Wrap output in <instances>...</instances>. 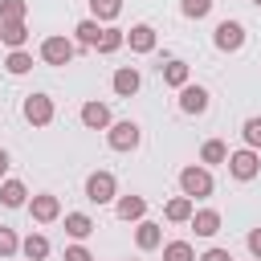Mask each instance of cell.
I'll return each mask as SVG.
<instances>
[{
	"instance_id": "obj_32",
	"label": "cell",
	"mask_w": 261,
	"mask_h": 261,
	"mask_svg": "<svg viewBox=\"0 0 261 261\" xmlns=\"http://www.w3.org/2000/svg\"><path fill=\"white\" fill-rule=\"evenodd\" d=\"M61 261H94V257H90V249H86V245H69Z\"/></svg>"
},
{
	"instance_id": "obj_23",
	"label": "cell",
	"mask_w": 261,
	"mask_h": 261,
	"mask_svg": "<svg viewBox=\"0 0 261 261\" xmlns=\"http://www.w3.org/2000/svg\"><path fill=\"white\" fill-rule=\"evenodd\" d=\"M4 69H8V73H16V77H20V73H29V69H33V53L12 49V53H8V61H4Z\"/></svg>"
},
{
	"instance_id": "obj_8",
	"label": "cell",
	"mask_w": 261,
	"mask_h": 261,
	"mask_svg": "<svg viewBox=\"0 0 261 261\" xmlns=\"http://www.w3.org/2000/svg\"><path fill=\"white\" fill-rule=\"evenodd\" d=\"M29 216H33L37 224H53V220L61 216V200H57V196H49V192H41V196H33V200H29Z\"/></svg>"
},
{
	"instance_id": "obj_1",
	"label": "cell",
	"mask_w": 261,
	"mask_h": 261,
	"mask_svg": "<svg viewBox=\"0 0 261 261\" xmlns=\"http://www.w3.org/2000/svg\"><path fill=\"white\" fill-rule=\"evenodd\" d=\"M179 188H184V196H192V200H208V196H212V175H208V167H184V171H179Z\"/></svg>"
},
{
	"instance_id": "obj_10",
	"label": "cell",
	"mask_w": 261,
	"mask_h": 261,
	"mask_svg": "<svg viewBox=\"0 0 261 261\" xmlns=\"http://www.w3.org/2000/svg\"><path fill=\"white\" fill-rule=\"evenodd\" d=\"M82 122H86L90 130H106V126H110V106H106V102H86V106H82Z\"/></svg>"
},
{
	"instance_id": "obj_6",
	"label": "cell",
	"mask_w": 261,
	"mask_h": 261,
	"mask_svg": "<svg viewBox=\"0 0 261 261\" xmlns=\"http://www.w3.org/2000/svg\"><path fill=\"white\" fill-rule=\"evenodd\" d=\"M228 171H232V179H253L257 171H261V159H257V151L253 147H245V151H232L228 155Z\"/></svg>"
},
{
	"instance_id": "obj_13",
	"label": "cell",
	"mask_w": 261,
	"mask_h": 261,
	"mask_svg": "<svg viewBox=\"0 0 261 261\" xmlns=\"http://www.w3.org/2000/svg\"><path fill=\"white\" fill-rule=\"evenodd\" d=\"M114 94L118 98H130V94H139V69H130V65H122V69H114Z\"/></svg>"
},
{
	"instance_id": "obj_12",
	"label": "cell",
	"mask_w": 261,
	"mask_h": 261,
	"mask_svg": "<svg viewBox=\"0 0 261 261\" xmlns=\"http://www.w3.org/2000/svg\"><path fill=\"white\" fill-rule=\"evenodd\" d=\"M126 45H130V53H151L155 49V29L151 24H135L126 33Z\"/></svg>"
},
{
	"instance_id": "obj_2",
	"label": "cell",
	"mask_w": 261,
	"mask_h": 261,
	"mask_svg": "<svg viewBox=\"0 0 261 261\" xmlns=\"http://www.w3.org/2000/svg\"><path fill=\"white\" fill-rule=\"evenodd\" d=\"M139 139H143V130H139V122H130V118L110 122V130H106V143H110L114 151H135Z\"/></svg>"
},
{
	"instance_id": "obj_29",
	"label": "cell",
	"mask_w": 261,
	"mask_h": 261,
	"mask_svg": "<svg viewBox=\"0 0 261 261\" xmlns=\"http://www.w3.org/2000/svg\"><path fill=\"white\" fill-rule=\"evenodd\" d=\"M179 12H184V16H192V20H200V16H208V12H212V0H179Z\"/></svg>"
},
{
	"instance_id": "obj_30",
	"label": "cell",
	"mask_w": 261,
	"mask_h": 261,
	"mask_svg": "<svg viewBox=\"0 0 261 261\" xmlns=\"http://www.w3.org/2000/svg\"><path fill=\"white\" fill-rule=\"evenodd\" d=\"M16 249H20V241H16V232H12V228H4V224H0V257H12V253H16Z\"/></svg>"
},
{
	"instance_id": "obj_24",
	"label": "cell",
	"mask_w": 261,
	"mask_h": 261,
	"mask_svg": "<svg viewBox=\"0 0 261 261\" xmlns=\"http://www.w3.org/2000/svg\"><path fill=\"white\" fill-rule=\"evenodd\" d=\"M200 159H204V163H228V147H224L220 139H208V143L200 147Z\"/></svg>"
},
{
	"instance_id": "obj_25",
	"label": "cell",
	"mask_w": 261,
	"mask_h": 261,
	"mask_svg": "<svg viewBox=\"0 0 261 261\" xmlns=\"http://www.w3.org/2000/svg\"><path fill=\"white\" fill-rule=\"evenodd\" d=\"M163 261H196V253H192L188 241H167L163 245Z\"/></svg>"
},
{
	"instance_id": "obj_26",
	"label": "cell",
	"mask_w": 261,
	"mask_h": 261,
	"mask_svg": "<svg viewBox=\"0 0 261 261\" xmlns=\"http://www.w3.org/2000/svg\"><path fill=\"white\" fill-rule=\"evenodd\" d=\"M90 12H94V20H114L122 12V0H90Z\"/></svg>"
},
{
	"instance_id": "obj_20",
	"label": "cell",
	"mask_w": 261,
	"mask_h": 261,
	"mask_svg": "<svg viewBox=\"0 0 261 261\" xmlns=\"http://www.w3.org/2000/svg\"><path fill=\"white\" fill-rule=\"evenodd\" d=\"M114 212H118L122 220H143V212H147V200H143V196H122V200L114 204Z\"/></svg>"
},
{
	"instance_id": "obj_5",
	"label": "cell",
	"mask_w": 261,
	"mask_h": 261,
	"mask_svg": "<svg viewBox=\"0 0 261 261\" xmlns=\"http://www.w3.org/2000/svg\"><path fill=\"white\" fill-rule=\"evenodd\" d=\"M24 122L49 126V122H53V98H49V94H29V98H24Z\"/></svg>"
},
{
	"instance_id": "obj_4",
	"label": "cell",
	"mask_w": 261,
	"mask_h": 261,
	"mask_svg": "<svg viewBox=\"0 0 261 261\" xmlns=\"http://www.w3.org/2000/svg\"><path fill=\"white\" fill-rule=\"evenodd\" d=\"M73 41H65V37H45L41 41V61L45 65H69L73 61Z\"/></svg>"
},
{
	"instance_id": "obj_14",
	"label": "cell",
	"mask_w": 261,
	"mask_h": 261,
	"mask_svg": "<svg viewBox=\"0 0 261 261\" xmlns=\"http://www.w3.org/2000/svg\"><path fill=\"white\" fill-rule=\"evenodd\" d=\"M192 212H196V200H192V196H175V200H167V208H163V216H167L171 224L192 220Z\"/></svg>"
},
{
	"instance_id": "obj_31",
	"label": "cell",
	"mask_w": 261,
	"mask_h": 261,
	"mask_svg": "<svg viewBox=\"0 0 261 261\" xmlns=\"http://www.w3.org/2000/svg\"><path fill=\"white\" fill-rule=\"evenodd\" d=\"M241 135H245V143L257 151V147H261V118H245V130H241Z\"/></svg>"
},
{
	"instance_id": "obj_7",
	"label": "cell",
	"mask_w": 261,
	"mask_h": 261,
	"mask_svg": "<svg viewBox=\"0 0 261 261\" xmlns=\"http://www.w3.org/2000/svg\"><path fill=\"white\" fill-rule=\"evenodd\" d=\"M212 41H216V49H220V53H237V49L245 45V29H241V20H220Z\"/></svg>"
},
{
	"instance_id": "obj_3",
	"label": "cell",
	"mask_w": 261,
	"mask_h": 261,
	"mask_svg": "<svg viewBox=\"0 0 261 261\" xmlns=\"http://www.w3.org/2000/svg\"><path fill=\"white\" fill-rule=\"evenodd\" d=\"M114 192H118V184H114L110 171H90V175H86V200H90V204H110Z\"/></svg>"
},
{
	"instance_id": "obj_18",
	"label": "cell",
	"mask_w": 261,
	"mask_h": 261,
	"mask_svg": "<svg viewBox=\"0 0 261 261\" xmlns=\"http://www.w3.org/2000/svg\"><path fill=\"white\" fill-rule=\"evenodd\" d=\"M20 253H24L29 261H45V257H49V237H41V232H29V237L20 241Z\"/></svg>"
},
{
	"instance_id": "obj_35",
	"label": "cell",
	"mask_w": 261,
	"mask_h": 261,
	"mask_svg": "<svg viewBox=\"0 0 261 261\" xmlns=\"http://www.w3.org/2000/svg\"><path fill=\"white\" fill-rule=\"evenodd\" d=\"M4 171H8V151L0 147V175H4Z\"/></svg>"
},
{
	"instance_id": "obj_17",
	"label": "cell",
	"mask_w": 261,
	"mask_h": 261,
	"mask_svg": "<svg viewBox=\"0 0 261 261\" xmlns=\"http://www.w3.org/2000/svg\"><path fill=\"white\" fill-rule=\"evenodd\" d=\"M65 232H69L73 241H86V237L94 232V220H90L86 212H65Z\"/></svg>"
},
{
	"instance_id": "obj_27",
	"label": "cell",
	"mask_w": 261,
	"mask_h": 261,
	"mask_svg": "<svg viewBox=\"0 0 261 261\" xmlns=\"http://www.w3.org/2000/svg\"><path fill=\"white\" fill-rule=\"evenodd\" d=\"M29 12V0H0V24L4 20H24Z\"/></svg>"
},
{
	"instance_id": "obj_36",
	"label": "cell",
	"mask_w": 261,
	"mask_h": 261,
	"mask_svg": "<svg viewBox=\"0 0 261 261\" xmlns=\"http://www.w3.org/2000/svg\"><path fill=\"white\" fill-rule=\"evenodd\" d=\"M253 4H257V8H261V0H253Z\"/></svg>"
},
{
	"instance_id": "obj_34",
	"label": "cell",
	"mask_w": 261,
	"mask_h": 261,
	"mask_svg": "<svg viewBox=\"0 0 261 261\" xmlns=\"http://www.w3.org/2000/svg\"><path fill=\"white\" fill-rule=\"evenodd\" d=\"M196 261H232V257H228V249H208V253L196 257Z\"/></svg>"
},
{
	"instance_id": "obj_28",
	"label": "cell",
	"mask_w": 261,
	"mask_h": 261,
	"mask_svg": "<svg viewBox=\"0 0 261 261\" xmlns=\"http://www.w3.org/2000/svg\"><path fill=\"white\" fill-rule=\"evenodd\" d=\"M73 33H77V45H90V49H94V45H98V37H102L98 20H82V24L73 29Z\"/></svg>"
},
{
	"instance_id": "obj_11",
	"label": "cell",
	"mask_w": 261,
	"mask_h": 261,
	"mask_svg": "<svg viewBox=\"0 0 261 261\" xmlns=\"http://www.w3.org/2000/svg\"><path fill=\"white\" fill-rule=\"evenodd\" d=\"M192 228H196V237H216V232H220V212H216V208L192 212Z\"/></svg>"
},
{
	"instance_id": "obj_33",
	"label": "cell",
	"mask_w": 261,
	"mask_h": 261,
	"mask_svg": "<svg viewBox=\"0 0 261 261\" xmlns=\"http://www.w3.org/2000/svg\"><path fill=\"white\" fill-rule=\"evenodd\" d=\"M249 253L261 261V228H253V232H249Z\"/></svg>"
},
{
	"instance_id": "obj_16",
	"label": "cell",
	"mask_w": 261,
	"mask_h": 261,
	"mask_svg": "<svg viewBox=\"0 0 261 261\" xmlns=\"http://www.w3.org/2000/svg\"><path fill=\"white\" fill-rule=\"evenodd\" d=\"M24 200H29V188H24L20 179H4V184H0V204H4V208H20Z\"/></svg>"
},
{
	"instance_id": "obj_15",
	"label": "cell",
	"mask_w": 261,
	"mask_h": 261,
	"mask_svg": "<svg viewBox=\"0 0 261 261\" xmlns=\"http://www.w3.org/2000/svg\"><path fill=\"white\" fill-rule=\"evenodd\" d=\"M0 41H4L8 49H24V41H29L24 20H4V24H0Z\"/></svg>"
},
{
	"instance_id": "obj_22",
	"label": "cell",
	"mask_w": 261,
	"mask_h": 261,
	"mask_svg": "<svg viewBox=\"0 0 261 261\" xmlns=\"http://www.w3.org/2000/svg\"><path fill=\"white\" fill-rule=\"evenodd\" d=\"M159 73H163V82L171 90H184L188 86V65L184 61H167V65H159Z\"/></svg>"
},
{
	"instance_id": "obj_21",
	"label": "cell",
	"mask_w": 261,
	"mask_h": 261,
	"mask_svg": "<svg viewBox=\"0 0 261 261\" xmlns=\"http://www.w3.org/2000/svg\"><path fill=\"white\" fill-rule=\"evenodd\" d=\"M135 241H139V249H159L163 232H159V224H155V220H139V228H135Z\"/></svg>"
},
{
	"instance_id": "obj_19",
	"label": "cell",
	"mask_w": 261,
	"mask_h": 261,
	"mask_svg": "<svg viewBox=\"0 0 261 261\" xmlns=\"http://www.w3.org/2000/svg\"><path fill=\"white\" fill-rule=\"evenodd\" d=\"M122 45H126V33H122V29H102V37H98L94 49H98L102 57H110V53H118Z\"/></svg>"
},
{
	"instance_id": "obj_9",
	"label": "cell",
	"mask_w": 261,
	"mask_h": 261,
	"mask_svg": "<svg viewBox=\"0 0 261 261\" xmlns=\"http://www.w3.org/2000/svg\"><path fill=\"white\" fill-rule=\"evenodd\" d=\"M179 110H184V114H204V110H208V90L188 82V86L179 90Z\"/></svg>"
},
{
	"instance_id": "obj_37",
	"label": "cell",
	"mask_w": 261,
	"mask_h": 261,
	"mask_svg": "<svg viewBox=\"0 0 261 261\" xmlns=\"http://www.w3.org/2000/svg\"><path fill=\"white\" fill-rule=\"evenodd\" d=\"M253 261H257V257H253Z\"/></svg>"
}]
</instances>
